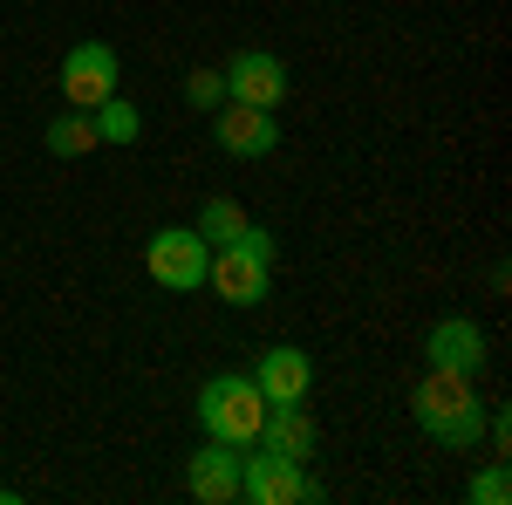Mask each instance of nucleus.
<instances>
[{"label": "nucleus", "mask_w": 512, "mask_h": 505, "mask_svg": "<svg viewBox=\"0 0 512 505\" xmlns=\"http://www.w3.org/2000/svg\"><path fill=\"white\" fill-rule=\"evenodd\" d=\"M260 444L280 451V458H315V417L301 403H267V424H260Z\"/></svg>", "instance_id": "obj_12"}, {"label": "nucleus", "mask_w": 512, "mask_h": 505, "mask_svg": "<svg viewBox=\"0 0 512 505\" xmlns=\"http://www.w3.org/2000/svg\"><path fill=\"white\" fill-rule=\"evenodd\" d=\"M41 144H48V157H82V151H96L103 137H96V117L89 110H69V117H55L41 130Z\"/></svg>", "instance_id": "obj_13"}, {"label": "nucleus", "mask_w": 512, "mask_h": 505, "mask_svg": "<svg viewBox=\"0 0 512 505\" xmlns=\"http://www.w3.org/2000/svg\"><path fill=\"white\" fill-rule=\"evenodd\" d=\"M424 355H431V369H458V376H478V369H485V335H478L472 314H444L431 335H424Z\"/></svg>", "instance_id": "obj_8"}, {"label": "nucleus", "mask_w": 512, "mask_h": 505, "mask_svg": "<svg viewBox=\"0 0 512 505\" xmlns=\"http://www.w3.org/2000/svg\"><path fill=\"white\" fill-rule=\"evenodd\" d=\"M417 424H424V437H437L444 451H472L478 437H485V403H478L472 376L431 369V376L417 383Z\"/></svg>", "instance_id": "obj_1"}, {"label": "nucleus", "mask_w": 512, "mask_h": 505, "mask_svg": "<svg viewBox=\"0 0 512 505\" xmlns=\"http://www.w3.org/2000/svg\"><path fill=\"white\" fill-rule=\"evenodd\" d=\"M465 499H472V505H506V499H512L506 458H499V465H492V471H478V478H472V492H465Z\"/></svg>", "instance_id": "obj_17"}, {"label": "nucleus", "mask_w": 512, "mask_h": 505, "mask_svg": "<svg viewBox=\"0 0 512 505\" xmlns=\"http://www.w3.org/2000/svg\"><path fill=\"white\" fill-rule=\"evenodd\" d=\"M205 280H212V294H219L226 308H260L267 287H274V233H267V226H246L239 239L212 246Z\"/></svg>", "instance_id": "obj_2"}, {"label": "nucleus", "mask_w": 512, "mask_h": 505, "mask_svg": "<svg viewBox=\"0 0 512 505\" xmlns=\"http://www.w3.org/2000/svg\"><path fill=\"white\" fill-rule=\"evenodd\" d=\"M246 226H253V219L239 212L233 198H205V205H198V226H192V233L205 239V246H226V239H239Z\"/></svg>", "instance_id": "obj_14"}, {"label": "nucleus", "mask_w": 512, "mask_h": 505, "mask_svg": "<svg viewBox=\"0 0 512 505\" xmlns=\"http://www.w3.org/2000/svg\"><path fill=\"white\" fill-rule=\"evenodd\" d=\"M280 144L274 110H253V103H219V151L226 157H267Z\"/></svg>", "instance_id": "obj_10"}, {"label": "nucleus", "mask_w": 512, "mask_h": 505, "mask_svg": "<svg viewBox=\"0 0 512 505\" xmlns=\"http://www.w3.org/2000/svg\"><path fill=\"white\" fill-rule=\"evenodd\" d=\"M185 485H192V499H205V505H233L239 499V451L219 444V437H205L192 451V465H185Z\"/></svg>", "instance_id": "obj_9"}, {"label": "nucleus", "mask_w": 512, "mask_h": 505, "mask_svg": "<svg viewBox=\"0 0 512 505\" xmlns=\"http://www.w3.org/2000/svg\"><path fill=\"white\" fill-rule=\"evenodd\" d=\"M287 96V62L267 48H239L226 62V103H253V110H274Z\"/></svg>", "instance_id": "obj_7"}, {"label": "nucleus", "mask_w": 512, "mask_h": 505, "mask_svg": "<svg viewBox=\"0 0 512 505\" xmlns=\"http://www.w3.org/2000/svg\"><path fill=\"white\" fill-rule=\"evenodd\" d=\"M205 260H212V246H205L192 226H164V233H151V246H144V273H151L158 287H171V294H198Z\"/></svg>", "instance_id": "obj_5"}, {"label": "nucleus", "mask_w": 512, "mask_h": 505, "mask_svg": "<svg viewBox=\"0 0 512 505\" xmlns=\"http://www.w3.org/2000/svg\"><path fill=\"white\" fill-rule=\"evenodd\" d=\"M253 383L267 403H308V383H315V362L308 349H267L253 362Z\"/></svg>", "instance_id": "obj_11"}, {"label": "nucleus", "mask_w": 512, "mask_h": 505, "mask_svg": "<svg viewBox=\"0 0 512 505\" xmlns=\"http://www.w3.org/2000/svg\"><path fill=\"white\" fill-rule=\"evenodd\" d=\"M62 96H69V110L110 103V96H117V48H110V41H76V48L62 55Z\"/></svg>", "instance_id": "obj_6"}, {"label": "nucleus", "mask_w": 512, "mask_h": 505, "mask_svg": "<svg viewBox=\"0 0 512 505\" xmlns=\"http://www.w3.org/2000/svg\"><path fill=\"white\" fill-rule=\"evenodd\" d=\"M253 458H239V499L253 505H301V499H321V485L294 458H280L267 444H246Z\"/></svg>", "instance_id": "obj_4"}, {"label": "nucleus", "mask_w": 512, "mask_h": 505, "mask_svg": "<svg viewBox=\"0 0 512 505\" xmlns=\"http://www.w3.org/2000/svg\"><path fill=\"white\" fill-rule=\"evenodd\" d=\"M185 103L192 110H219L226 103V69H192L185 76Z\"/></svg>", "instance_id": "obj_16"}, {"label": "nucleus", "mask_w": 512, "mask_h": 505, "mask_svg": "<svg viewBox=\"0 0 512 505\" xmlns=\"http://www.w3.org/2000/svg\"><path fill=\"white\" fill-rule=\"evenodd\" d=\"M89 117H96V137H103V144H137V137H144V117H137V103H123V96L96 103Z\"/></svg>", "instance_id": "obj_15"}, {"label": "nucleus", "mask_w": 512, "mask_h": 505, "mask_svg": "<svg viewBox=\"0 0 512 505\" xmlns=\"http://www.w3.org/2000/svg\"><path fill=\"white\" fill-rule=\"evenodd\" d=\"M198 424H205V437H219V444L246 451V444H260L267 396H260L253 376H212V383L198 389Z\"/></svg>", "instance_id": "obj_3"}]
</instances>
